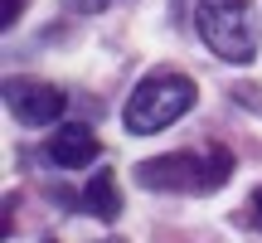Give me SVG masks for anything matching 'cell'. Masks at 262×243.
I'll list each match as a JSON object with an SVG mask.
<instances>
[{"instance_id": "obj_1", "label": "cell", "mask_w": 262, "mask_h": 243, "mask_svg": "<svg viewBox=\"0 0 262 243\" xmlns=\"http://www.w3.org/2000/svg\"><path fill=\"white\" fill-rule=\"evenodd\" d=\"M233 180V151L209 146V151H170V156H150L136 166V185L146 190H185V195H209V190Z\"/></svg>"}, {"instance_id": "obj_2", "label": "cell", "mask_w": 262, "mask_h": 243, "mask_svg": "<svg viewBox=\"0 0 262 243\" xmlns=\"http://www.w3.org/2000/svg\"><path fill=\"white\" fill-rule=\"evenodd\" d=\"M199 103V88L189 73H175V68H160V73L141 78L131 88L126 107H122V127L131 136H156V131L175 127L189 107Z\"/></svg>"}, {"instance_id": "obj_3", "label": "cell", "mask_w": 262, "mask_h": 243, "mask_svg": "<svg viewBox=\"0 0 262 243\" xmlns=\"http://www.w3.org/2000/svg\"><path fill=\"white\" fill-rule=\"evenodd\" d=\"M194 29L224 64H253L257 58V10L253 0H199Z\"/></svg>"}, {"instance_id": "obj_4", "label": "cell", "mask_w": 262, "mask_h": 243, "mask_svg": "<svg viewBox=\"0 0 262 243\" xmlns=\"http://www.w3.org/2000/svg\"><path fill=\"white\" fill-rule=\"evenodd\" d=\"M5 103H10V112H15V121H25V127H54V121L63 117L68 97H63V88L39 83V78H10L5 83Z\"/></svg>"}, {"instance_id": "obj_5", "label": "cell", "mask_w": 262, "mask_h": 243, "mask_svg": "<svg viewBox=\"0 0 262 243\" xmlns=\"http://www.w3.org/2000/svg\"><path fill=\"white\" fill-rule=\"evenodd\" d=\"M44 156H49V166H58V170H83V166L97 160V131L83 127V121H63V127L44 141Z\"/></svg>"}, {"instance_id": "obj_6", "label": "cell", "mask_w": 262, "mask_h": 243, "mask_svg": "<svg viewBox=\"0 0 262 243\" xmlns=\"http://www.w3.org/2000/svg\"><path fill=\"white\" fill-rule=\"evenodd\" d=\"M83 205H88V214H97V219H117V214H122V190H117L112 170H97V175L88 180Z\"/></svg>"}, {"instance_id": "obj_7", "label": "cell", "mask_w": 262, "mask_h": 243, "mask_svg": "<svg viewBox=\"0 0 262 243\" xmlns=\"http://www.w3.org/2000/svg\"><path fill=\"white\" fill-rule=\"evenodd\" d=\"M63 10H73V15H102L107 0H63Z\"/></svg>"}, {"instance_id": "obj_8", "label": "cell", "mask_w": 262, "mask_h": 243, "mask_svg": "<svg viewBox=\"0 0 262 243\" xmlns=\"http://www.w3.org/2000/svg\"><path fill=\"white\" fill-rule=\"evenodd\" d=\"M25 5H29V0H5V29L15 25L19 15H25Z\"/></svg>"}, {"instance_id": "obj_9", "label": "cell", "mask_w": 262, "mask_h": 243, "mask_svg": "<svg viewBox=\"0 0 262 243\" xmlns=\"http://www.w3.org/2000/svg\"><path fill=\"white\" fill-rule=\"evenodd\" d=\"M248 219L262 229V190H253V199H248Z\"/></svg>"}]
</instances>
